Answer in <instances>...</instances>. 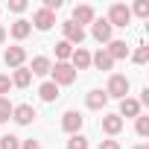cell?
Returning a JSON list of instances; mask_svg holds the SVG:
<instances>
[{"label": "cell", "mask_w": 149, "mask_h": 149, "mask_svg": "<svg viewBox=\"0 0 149 149\" xmlns=\"http://www.w3.org/2000/svg\"><path fill=\"white\" fill-rule=\"evenodd\" d=\"M129 76H123V73H111V79H108V85H105V94L108 97H114V100H126L129 97Z\"/></svg>", "instance_id": "obj_1"}, {"label": "cell", "mask_w": 149, "mask_h": 149, "mask_svg": "<svg viewBox=\"0 0 149 149\" xmlns=\"http://www.w3.org/2000/svg\"><path fill=\"white\" fill-rule=\"evenodd\" d=\"M50 73H53V79H50V82L58 85V88H61V85H73V82H76V70H73L67 61H56Z\"/></svg>", "instance_id": "obj_2"}, {"label": "cell", "mask_w": 149, "mask_h": 149, "mask_svg": "<svg viewBox=\"0 0 149 149\" xmlns=\"http://www.w3.org/2000/svg\"><path fill=\"white\" fill-rule=\"evenodd\" d=\"M108 24H111V29L114 26H129V21H132V9L126 6V3H114L111 9H108V18H105Z\"/></svg>", "instance_id": "obj_3"}, {"label": "cell", "mask_w": 149, "mask_h": 149, "mask_svg": "<svg viewBox=\"0 0 149 149\" xmlns=\"http://www.w3.org/2000/svg\"><path fill=\"white\" fill-rule=\"evenodd\" d=\"M82 123H85V117H82L79 111H64V114H61V129H64L67 134H79V132H82Z\"/></svg>", "instance_id": "obj_4"}, {"label": "cell", "mask_w": 149, "mask_h": 149, "mask_svg": "<svg viewBox=\"0 0 149 149\" xmlns=\"http://www.w3.org/2000/svg\"><path fill=\"white\" fill-rule=\"evenodd\" d=\"M61 29H64V41H67L70 47H73V44L82 47V41H85V29H82V26H76L73 21H64V24H61Z\"/></svg>", "instance_id": "obj_5"}, {"label": "cell", "mask_w": 149, "mask_h": 149, "mask_svg": "<svg viewBox=\"0 0 149 149\" xmlns=\"http://www.w3.org/2000/svg\"><path fill=\"white\" fill-rule=\"evenodd\" d=\"M76 26H82V24H94L97 21V15H94V6H88V3H79L76 9H73V18H70Z\"/></svg>", "instance_id": "obj_6"}, {"label": "cell", "mask_w": 149, "mask_h": 149, "mask_svg": "<svg viewBox=\"0 0 149 149\" xmlns=\"http://www.w3.org/2000/svg\"><path fill=\"white\" fill-rule=\"evenodd\" d=\"M53 24H56V12H47V9H38V12L32 15V24H29V26H35V29L47 32V29H50Z\"/></svg>", "instance_id": "obj_7"}, {"label": "cell", "mask_w": 149, "mask_h": 149, "mask_svg": "<svg viewBox=\"0 0 149 149\" xmlns=\"http://www.w3.org/2000/svg\"><path fill=\"white\" fill-rule=\"evenodd\" d=\"M12 120L15 123H21V126H29L32 120H35V108L32 105H12Z\"/></svg>", "instance_id": "obj_8"}, {"label": "cell", "mask_w": 149, "mask_h": 149, "mask_svg": "<svg viewBox=\"0 0 149 149\" xmlns=\"http://www.w3.org/2000/svg\"><path fill=\"white\" fill-rule=\"evenodd\" d=\"M73 70H88L91 67V53L85 50V47H76L73 50V56H70V61H67Z\"/></svg>", "instance_id": "obj_9"}, {"label": "cell", "mask_w": 149, "mask_h": 149, "mask_svg": "<svg viewBox=\"0 0 149 149\" xmlns=\"http://www.w3.org/2000/svg\"><path fill=\"white\" fill-rule=\"evenodd\" d=\"M3 61L18 70V67H24V61H26V50H24V47H9L6 56H3Z\"/></svg>", "instance_id": "obj_10"}, {"label": "cell", "mask_w": 149, "mask_h": 149, "mask_svg": "<svg viewBox=\"0 0 149 149\" xmlns=\"http://www.w3.org/2000/svg\"><path fill=\"white\" fill-rule=\"evenodd\" d=\"M105 102H108V94H105L102 88H94V91H88V97H85V105L94 108V111L105 108Z\"/></svg>", "instance_id": "obj_11"}, {"label": "cell", "mask_w": 149, "mask_h": 149, "mask_svg": "<svg viewBox=\"0 0 149 149\" xmlns=\"http://www.w3.org/2000/svg\"><path fill=\"white\" fill-rule=\"evenodd\" d=\"M91 32H94V38H97L100 44H108V41H111V32H114V29H111V24H108V21L102 18V21H94V29H91Z\"/></svg>", "instance_id": "obj_12"}, {"label": "cell", "mask_w": 149, "mask_h": 149, "mask_svg": "<svg viewBox=\"0 0 149 149\" xmlns=\"http://www.w3.org/2000/svg\"><path fill=\"white\" fill-rule=\"evenodd\" d=\"M117 117H120V120H123V117H134V120H137V117H140V102L132 100V97L120 100V114H117Z\"/></svg>", "instance_id": "obj_13"}, {"label": "cell", "mask_w": 149, "mask_h": 149, "mask_svg": "<svg viewBox=\"0 0 149 149\" xmlns=\"http://www.w3.org/2000/svg\"><path fill=\"white\" fill-rule=\"evenodd\" d=\"M102 132H105L108 137L120 134V132H123V120H120L117 114H105V117H102Z\"/></svg>", "instance_id": "obj_14"}, {"label": "cell", "mask_w": 149, "mask_h": 149, "mask_svg": "<svg viewBox=\"0 0 149 149\" xmlns=\"http://www.w3.org/2000/svg\"><path fill=\"white\" fill-rule=\"evenodd\" d=\"M50 70H53V61H50L47 56H35V58H32V67H29L32 76H47Z\"/></svg>", "instance_id": "obj_15"}, {"label": "cell", "mask_w": 149, "mask_h": 149, "mask_svg": "<svg viewBox=\"0 0 149 149\" xmlns=\"http://www.w3.org/2000/svg\"><path fill=\"white\" fill-rule=\"evenodd\" d=\"M91 64H94L97 70H111V67H114V58H111V56L105 53V47H102V50H97V53L91 56Z\"/></svg>", "instance_id": "obj_16"}, {"label": "cell", "mask_w": 149, "mask_h": 149, "mask_svg": "<svg viewBox=\"0 0 149 149\" xmlns=\"http://www.w3.org/2000/svg\"><path fill=\"white\" fill-rule=\"evenodd\" d=\"M105 53L117 61V58H126V56H129V47H126V41H114V38H111L108 47H105Z\"/></svg>", "instance_id": "obj_17"}, {"label": "cell", "mask_w": 149, "mask_h": 149, "mask_svg": "<svg viewBox=\"0 0 149 149\" xmlns=\"http://www.w3.org/2000/svg\"><path fill=\"white\" fill-rule=\"evenodd\" d=\"M32 82V73H29V67H18L15 73H12V85L15 88H26Z\"/></svg>", "instance_id": "obj_18"}, {"label": "cell", "mask_w": 149, "mask_h": 149, "mask_svg": "<svg viewBox=\"0 0 149 149\" xmlns=\"http://www.w3.org/2000/svg\"><path fill=\"white\" fill-rule=\"evenodd\" d=\"M29 32H32V26H29V21H24V18H21V21H15V24H12V38H18V41H24V38L29 35Z\"/></svg>", "instance_id": "obj_19"}, {"label": "cell", "mask_w": 149, "mask_h": 149, "mask_svg": "<svg viewBox=\"0 0 149 149\" xmlns=\"http://www.w3.org/2000/svg\"><path fill=\"white\" fill-rule=\"evenodd\" d=\"M38 94H41V100H44V102H53V100L58 97V85H53V82H44V85L38 88Z\"/></svg>", "instance_id": "obj_20"}, {"label": "cell", "mask_w": 149, "mask_h": 149, "mask_svg": "<svg viewBox=\"0 0 149 149\" xmlns=\"http://www.w3.org/2000/svg\"><path fill=\"white\" fill-rule=\"evenodd\" d=\"M70 56H73V47H70L67 41H58V44H56V58H58V61H67Z\"/></svg>", "instance_id": "obj_21"}, {"label": "cell", "mask_w": 149, "mask_h": 149, "mask_svg": "<svg viewBox=\"0 0 149 149\" xmlns=\"http://www.w3.org/2000/svg\"><path fill=\"white\" fill-rule=\"evenodd\" d=\"M67 149H88V137L79 132V134H70V140H67Z\"/></svg>", "instance_id": "obj_22"}, {"label": "cell", "mask_w": 149, "mask_h": 149, "mask_svg": "<svg viewBox=\"0 0 149 149\" xmlns=\"http://www.w3.org/2000/svg\"><path fill=\"white\" fill-rule=\"evenodd\" d=\"M132 61H134V64H146V61H149V47H146V44L137 47V50L132 53Z\"/></svg>", "instance_id": "obj_23"}, {"label": "cell", "mask_w": 149, "mask_h": 149, "mask_svg": "<svg viewBox=\"0 0 149 149\" xmlns=\"http://www.w3.org/2000/svg\"><path fill=\"white\" fill-rule=\"evenodd\" d=\"M0 149H21V140L15 134H3L0 137Z\"/></svg>", "instance_id": "obj_24"}, {"label": "cell", "mask_w": 149, "mask_h": 149, "mask_svg": "<svg viewBox=\"0 0 149 149\" xmlns=\"http://www.w3.org/2000/svg\"><path fill=\"white\" fill-rule=\"evenodd\" d=\"M9 117H12V102L6 97H0V123H6Z\"/></svg>", "instance_id": "obj_25"}, {"label": "cell", "mask_w": 149, "mask_h": 149, "mask_svg": "<svg viewBox=\"0 0 149 149\" xmlns=\"http://www.w3.org/2000/svg\"><path fill=\"white\" fill-rule=\"evenodd\" d=\"M134 129H137V134H140V137H149V117H146V114H140Z\"/></svg>", "instance_id": "obj_26"}, {"label": "cell", "mask_w": 149, "mask_h": 149, "mask_svg": "<svg viewBox=\"0 0 149 149\" xmlns=\"http://www.w3.org/2000/svg\"><path fill=\"white\" fill-rule=\"evenodd\" d=\"M132 12H134V15H140V18H149V0H137Z\"/></svg>", "instance_id": "obj_27"}, {"label": "cell", "mask_w": 149, "mask_h": 149, "mask_svg": "<svg viewBox=\"0 0 149 149\" xmlns=\"http://www.w3.org/2000/svg\"><path fill=\"white\" fill-rule=\"evenodd\" d=\"M9 88H12V79L0 73V97H3V94H9Z\"/></svg>", "instance_id": "obj_28"}, {"label": "cell", "mask_w": 149, "mask_h": 149, "mask_svg": "<svg viewBox=\"0 0 149 149\" xmlns=\"http://www.w3.org/2000/svg\"><path fill=\"white\" fill-rule=\"evenodd\" d=\"M9 9L12 12H24L26 9V0H9Z\"/></svg>", "instance_id": "obj_29"}, {"label": "cell", "mask_w": 149, "mask_h": 149, "mask_svg": "<svg viewBox=\"0 0 149 149\" xmlns=\"http://www.w3.org/2000/svg\"><path fill=\"white\" fill-rule=\"evenodd\" d=\"M21 149H41V146H38V140H32V137H29V140H24V143H21Z\"/></svg>", "instance_id": "obj_30"}, {"label": "cell", "mask_w": 149, "mask_h": 149, "mask_svg": "<svg viewBox=\"0 0 149 149\" xmlns=\"http://www.w3.org/2000/svg\"><path fill=\"white\" fill-rule=\"evenodd\" d=\"M100 149H120V143H117V140H102Z\"/></svg>", "instance_id": "obj_31"}, {"label": "cell", "mask_w": 149, "mask_h": 149, "mask_svg": "<svg viewBox=\"0 0 149 149\" xmlns=\"http://www.w3.org/2000/svg\"><path fill=\"white\" fill-rule=\"evenodd\" d=\"M3 41H6V29H3V26H0V44H3Z\"/></svg>", "instance_id": "obj_32"}, {"label": "cell", "mask_w": 149, "mask_h": 149, "mask_svg": "<svg viewBox=\"0 0 149 149\" xmlns=\"http://www.w3.org/2000/svg\"><path fill=\"white\" fill-rule=\"evenodd\" d=\"M134 149H149V146H146V143H140V146H134Z\"/></svg>", "instance_id": "obj_33"}]
</instances>
